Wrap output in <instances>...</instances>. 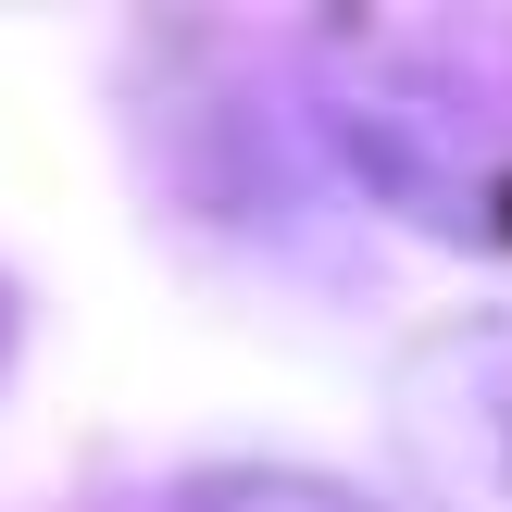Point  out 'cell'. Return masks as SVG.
I'll return each instance as SVG.
<instances>
[{
  "instance_id": "1",
  "label": "cell",
  "mask_w": 512,
  "mask_h": 512,
  "mask_svg": "<svg viewBox=\"0 0 512 512\" xmlns=\"http://www.w3.org/2000/svg\"><path fill=\"white\" fill-rule=\"evenodd\" d=\"M175 512H363V500L325 488V475H213V488H188Z\"/></svg>"
}]
</instances>
